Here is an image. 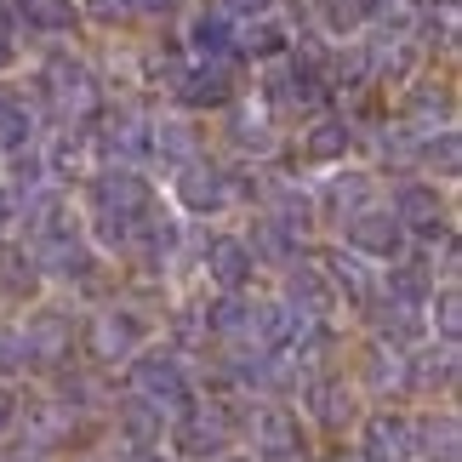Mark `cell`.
<instances>
[{
    "mask_svg": "<svg viewBox=\"0 0 462 462\" xmlns=\"http://www.w3.org/2000/svg\"><path fill=\"white\" fill-rule=\"evenodd\" d=\"M422 291H429V280H422L417 269H394V274H388V297H394V303L411 309V303H422Z\"/></svg>",
    "mask_w": 462,
    "mask_h": 462,
    "instance_id": "obj_33",
    "label": "cell"
},
{
    "mask_svg": "<svg viewBox=\"0 0 462 462\" xmlns=\"http://www.w3.org/2000/svg\"><path fill=\"white\" fill-rule=\"evenodd\" d=\"M132 462H166V457H160V451H137Z\"/></svg>",
    "mask_w": 462,
    "mask_h": 462,
    "instance_id": "obj_40",
    "label": "cell"
},
{
    "mask_svg": "<svg viewBox=\"0 0 462 462\" xmlns=\"http://www.w3.org/2000/svg\"><path fill=\"white\" fill-rule=\"evenodd\" d=\"M394 217H400V228L434 235V228H439V194H434L429 183H405V189L394 194Z\"/></svg>",
    "mask_w": 462,
    "mask_h": 462,
    "instance_id": "obj_15",
    "label": "cell"
},
{
    "mask_svg": "<svg viewBox=\"0 0 462 462\" xmlns=\"http://www.w3.org/2000/svg\"><path fill=\"white\" fill-rule=\"evenodd\" d=\"M177 200L189 211H223L228 206V177L217 166H206V160H189L183 177H177Z\"/></svg>",
    "mask_w": 462,
    "mask_h": 462,
    "instance_id": "obj_9",
    "label": "cell"
},
{
    "mask_svg": "<svg viewBox=\"0 0 462 462\" xmlns=\"http://www.w3.org/2000/svg\"><path fill=\"white\" fill-rule=\"evenodd\" d=\"M365 194H371V183L360 171H343L337 183L326 189V200H331V211H343V217H354V211H365Z\"/></svg>",
    "mask_w": 462,
    "mask_h": 462,
    "instance_id": "obj_27",
    "label": "cell"
},
{
    "mask_svg": "<svg viewBox=\"0 0 462 462\" xmlns=\"http://www.w3.org/2000/svg\"><path fill=\"white\" fill-rule=\"evenodd\" d=\"M132 388H137V400H149V405H183L189 400L183 365H177L171 354H149V360H137L132 365Z\"/></svg>",
    "mask_w": 462,
    "mask_h": 462,
    "instance_id": "obj_4",
    "label": "cell"
},
{
    "mask_svg": "<svg viewBox=\"0 0 462 462\" xmlns=\"http://www.w3.org/2000/svg\"><path fill=\"white\" fill-rule=\"evenodd\" d=\"M223 411L211 405V411H189L183 417V429H177V446H183L189 457H217L223 451Z\"/></svg>",
    "mask_w": 462,
    "mask_h": 462,
    "instance_id": "obj_17",
    "label": "cell"
},
{
    "mask_svg": "<svg viewBox=\"0 0 462 462\" xmlns=\"http://www.w3.org/2000/svg\"><path fill=\"white\" fill-rule=\"evenodd\" d=\"M326 280H331V286L337 291H354V303H365V297H371V274L360 269V263H354V257H331V269H326Z\"/></svg>",
    "mask_w": 462,
    "mask_h": 462,
    "instance_id": "obj_29",
    "label": "cell"
},
{
    "mask_svg": "<svg viewBox=\"0 0 462 462\" xmlns=\"http://www.w3.org/2000/svg\"><path fill=\"white\" fill-rule=\"evenodd\" d=\"M429 0H365V23H377L383 34H411L422 23Z\"/></svg>",
    "mask_w": 462,
    "mask_h": 462,
    "instance_id": "obj_19",
    "label": "cell"
},
{
    "mask_svg": "<svg viewBox=\"0 0 462 462\" xmlns=\"http://www.w3.org/2000/svg\"><path fill=\"white\" fill-rule=\"evenodd\" d=\"M417 451V434L405 417H371L365 422V457L371 462H405Z\"/></svg>",
    "mask_w": 462,
    "mask_h": 462,
    "instance_id": "obj_12",
    "label": "cell"
},
{
    "mask_svg": "<svg viewBox=\"0 0 462 462\" xmlns=\"http://www.w3.org/2000/svg\"><path fill=\"white\" fill-rule=\"evenodd\" d=\"M86 343H92L97 360H132L137 343H143V319L126 314V309H109V314H97L92 319V331H86Z\"/></svg>",
    "mask_w": 462,
    "mask_h": 462,
    "instance_id": "obj_6",
    "label": "cell"
},
{
    "mask_svg": "<svg viewBox=\"0 0 462 462\" xmlns=\"http://www.w3.org/2000/svg\"><path fill=\"white\" fill-rule=\"evenodd\" d=\"M103 143H109V154H120V160H137V154L149 149V126H143V120H132V115H115Z\"/></svg>",
    "mask_w": 462,
    "mask_h": 462,
    "instance_id": "obj_23",
    "label": "cell"
},
{
    "mask_svg": "<svg viewBox=\"0 0 462 462\" xmlns=\"http://www.w3.org/2000/svg\"><path fill=\"white\" fill-rule=\"evenodd\" d=\"M17 337H23V354H29V360H41V365H58L63 354H69V314H51V309H41V314H34V319H29V326L17 331Z\"/></svg>",
    "mask_w": 462,
    "mask_h": 462,
    "instance_id": "obj_11",
    "label": "cell"
},
{
    "mask_svg": "<svg viewBox=\"0 0 462 462\" xmlns=\"http://www.w3.org/2000/svg\"><path fill=\"white\" fill-rule=\"evenodd\" d=\"M132 6H137V12H171L177 0H132Z\"/></svg>",
    "mask_w": 462,
    "mask_h": 462,
    "instance_id": "obj_38",
    "label": "cell"
},
{
    "mask_svg": "<svg viewBox=\"0 0 462 462\" xmlns=\"http://www.w3.org/2000/svg\"><path fill=\"white\" fill-rule=\"evenodd\" d=\"M348 154V120L343 115H319L314 126L303 132V160H314V166H331V160Z\"/></svg>",
    "mask_w": 462,
    "mask_h": 462,
    "instance_id": "obj_16",
    "label": "cell"
},
{
    "mask_svg": "<svg viewBox=\"0 0 462 462\" xmlns=\"http://www.w3.org/2000/svg\"><path fill=\"white\" fill-rule=\"evenodd\" d=\"M12 217V206H6V189H0V223H6Z\"/></svg>",
    "mask_w": 462,
    "mask_h": 462,
    "instance_id": "obj_41",
    "label": "cell"
},
{
    "mask_svg": "<svg viewBox=\"0 0 462 462\" xmlns=\"http://www.w3.org/2000/svg\"><path fill=\"white\" fill-rule=\"evenodd\" d=\"M189 51L194 58H228V51H235V23H228V12H194L189 17Z\"/></svg>",
    "mask_w": 462,
    "mask_h": 462,
    "instance_id": "obj_14",
    "label": "cell"
},
{
    "mask_svg": "<svg viewBox=\"0 0 462 462\" xmlns=\"http://www.w3.org/2000/svg\"><path fill=\"white\" fill-rule=\"evenodd\" d=\"M132 0H80V17H92V23L103 29H120V23H132Z\"/></svg>",
    "mask_w": 462,
    "mask_h": 462,
    "instance_id": "obj_30",
    "label": "cell"
},
{
    "mask_svg": "<svg viewBox=\"0 0 462 462\" xmlns=\"http://www.w3.org/2000/svg\"><path fill=\"white\" fill-rule=\"evenodd\" d=\"M280 97L291 103V109H319V103H326V80H319V69L314 63H286L280 69Z\"/></svg>",
    "mask_w": 462,
    "mask_h": 462,
    "instance_id": "obj_18",
    "label": "cell"
},
{
    "mask_svg": "<svg viewBox=\"0 0 462 462\" xmlns=\"http://www.w3.org/2000/svg\"><path fill=\"white\" fill-rule=\"evenodd\" d=\"M309 400H314V417L326 422V429H343V422L354 417V400H348V388H343V383H319Z\"/></svg>",
    "mask_w": 462,
    "mask_h": 462,
    "instance_id": "obj_25",
    "label": "cell"
},
{
    "mask_svg": "<svg viewBox=\"0 0 462 462\" xmlns=\"http://www.w3.org/2000/svg\"><path fill=\"white\" fill-rule=\"evenodd\" d=\"M23 360H29V354H23V337L0 326V371H17V365H23Z\"/></svg>",
    "mask_w": 462,
    "mask_h": 462,
    "instance_id": "obj_35",
    "label": "cell"
},
{
    "mask_svg": "<svg viewBox=\"0 0 462 462\" xmlns=\"http://www.w3.org/2000/svg\"><path fill=\"white\" fill-rule=\"evenodd\" d=\"M34 137V120H29V109L17 97H6L0 92V154H17Z\"/></svg>",
    "mask_w": 462,
    "mask_h": 462,
    "instance_id": "obj_22",
    "label": "cell"
},
{
    "mask_svg": "<svg viewBox=\"0 0 462 462\" xmlns=\"http://www.w3.org/2000/svg\"><path fill=\"white\" fill-rule=\"evenodd\" d=\"M235 137H240V143H257V149H269V120H263V109H240V120H235Z\"/></svg>",
    "mask_w": 462,
    "mask_h": 462,
    "instance_id": "obj_34",
    "label": "cell"
},
{
    "mask_svg": "<svg viewBox=\"0 0 462 462\" xmlns=\"http://www.w3.org/2000/svg\"><path fill=\"white\" fill-rule=\"evenodd\" d=\"M206 269H211V280H217L223 291H240L245 280H252V269H257V252H252L245 240L223 235V240H211V245H206Z\"/></svg>",
    "mask_w": 462,
    "mask_h": 462,
    "instance_id": "obj_10",
    "label": "cell"
},
{
    "mask_svg": "<svg viewBox=\"0 0 462 462\" xmlns=\"http://www.w3.org/2000/svg\"><path fill=\"white\" fill-rule=\"evenodd\" d=\"M149 149L166 154L171 166H189L194 160V132L183 126V120H160V126H149Z\"/></svg>",
    "mask_w": 462,
    "mask_h": 462,
    "instance_id": "obj_20",
    "label": "cell"
},
{
    "mask_svg": "<svg viewBox=\"0 0 462 462\" xmlns=\"http://www.w3.org/2000/svg\"><path fill=\"white\" fill-rule=\"evenodd\" d=\"M252 29H240L235 41H240V51H252V58H280L286 51V29L274 23V17H245Z\"/></svg>",
    "mask_w": 462,
    "mask_h": 462,
    "instance_id": "obj_21",
    "label": "cell"
},
{
    "mask_svg": "<svg viewBox=\"0 0 462 462\" xmlns=\"http://www.w3.org/2000/svg\"><path fill=\"white\" fill-rule=\"evenodd\" d=\"M348 245L371 263H394L405 252V228L394 211H354L348 217Z\"/></svg>",
    "mask_w": 462,
    "mask_h": 462,
    "instance_id": "obj_3",
    "label": "cell"
},
{
    "mask_svg": "<svg viewBox=\"0 0 462 462\" xmlns=\"http://www.w3.org/2000/svg\"><path fill=\"white\" fill-rule=\"evenodd\" d=\"M29 429H34L41 446H51V439L69 434V411H58V405H34V411H29Z\"/></svg>",
    "mask_w": 462,
    "mask_h": 462,
    "instance_id": "obj_31",
    "label": "cell"
},
{
    "mask_svg": "<svg viewBox=\"0 0 462 462\" xmlns=\"http://www.w3.org/2000/svg\"><path fill=\"white\" fill-rule=\"evenodd\" d=\"M0 286H6V291H29L34 286V263L23 252H0Z\"/></svg>",
    "mask_w": 462,
    "mask_h": 462,
    "instance_id": "obj_32",
    "label": "cell"
},
{
    "mask_svg": "<svg viewBox=\"0 0 462 462\" xmlns=\"http://www.w3.org/2000/svg\"><path fill=\"white\" fill-rule=\"evenodd\" d=\"M12 58V41H6V29H0V63H6Z\"/></svg>",
    "mask_w": 462,
    "mask_h": 462,
    "instance_id": "obj_39",
    "label": "cell"
},
{
    "mask_svg": "<svg viewBox=\"0 0 462 462\" xmlns=\"http://www.w3.org/2000/svg\"><path fill=\"white\" fill-rule=\"evenodd\" d=\"M86 154H92V137H86V132H63L58 143H51V171L80 177L86 171Z\"/></svg>",
    "mask_w": 462,
    "mask_h": 462,
    "instance_id": "obj_26",
    "label": "cell"
},
{
    "mask_svg": "<svg viewBox=\"0 0 462 462\" xmlns=\"http://www.w3.org/2000/svg\"><path fill=\"white\" fill-rule=\"evenodd\" d=\"M291 303H297V314H326L331 309V280L314 274V269L291 274Z\"/></svg>",
    "mask_w": 462,
    "mask_h": 462,
    "instance_id": "obj_24",
    "label": "cell"
},
{
    "mask_svg": "<svg viewBox=\"0 0 462 462\" xmlns=\"http://www.w3.org/2000/svg\"><path fill=\"white\" fill-rule=\"evenodd\" d=\"M154 206V194L149 183L137 171H103L97 183H92V217H97V235L103 240H126L132 235V223L143 217V211Z\"/></svg>",
    "mask_w": 462,
    "mask_h": 462,
    "instance_id": "obj_1",
    "label": "cell"
},
{
    "mask_svg": "<svg viewBox=\"0 0 462 462\" xmlns=\"http://www.w3.org/2000/svg\"><path fill=\"white\" fill-rule=\"evenodd\" d=\"M41 269H46V274H69V280H80V274H92V252H86V240L75 235V228L51 223V228H46V240H41Z\"/></svg>",
    "mask_w": 462,
    "mask_h": 462,
    "instance_id": "obj_8",
    "label": "cell"
},
{
    "mask_svg": "<svg viewBox=\"0 0 462 462\" xmlns=\"http://www.w3.org/2000/svg\"><path fill=\"white\" fill-rule=\"evenodd\" d=\"M223 462H252V457H223Z\"/></svg>",
    "mask_w": 462,
    "mask_h": 462,
    "instance_id": "obj_42",
    "label": "cell"
},
{
    "mask_svg": "<svg viewBox=\"0 0 462 462\" xmlns=\"http://www.w3.org/2000/svg\"><path fill=\"white\" fill-rule=\"evenodd\" d=\"M252 446L269 462H291L303 451V429H297V417L286 405H263V411H252Z\"/></svg>",
    "mask_w": 462,
    "mask_h": 462,
    "instance_id": "obj_5",
    "label": "cell"
},
{
    "mask_svg": "<svg viewBox=\"0 0 462 462\" xmlns=\"http://www.w3.org/2000/svg\"><path fill=\"white\" fill-rule=\"evenodd\" d=\"M12 422H17V400L6 394V388H0V434H6V429H12Z\"/></svg>",
    "mask_w": 462,
    "mask_h": 462,
    "instance_id": "obj_37",
    "label": "cell"
},
{
    "mask_svg": "<svg viewBox=\"0 0 462 462\" xmlns=\"http://www.w3.org/2000/svg\"><path fill=\"white\" fill-rule=\"evenodd\" d=\"M439 337H446V348L457 343V291H439Z\"/></svg>",
    "mask_w": 462,
    "mask_h": 462,
    "instance_id": "obj_36",
    "label": "cell"
},
{
    "mask_svg": "<svg viewBox=\"0 0 462 462\" xmlns=\"http://www.w3.org/2000/svg\"><path fill=\"white\" fill-rule=\"evenodd\" d=\"M12 17L41 34H69L80 29V0H12Z\"/></svg>",
    "mask_w": 462,
    "mask_h": 462,
    "instance_id": "obj_13",
    "label": "cell"
},
{
    "mask_svg": "<svg viewBox=\"0 0 462 462\" xmlns=\"http://www.w3.org/2000/svg\"><path fill=\"white\" fill-rule=\"evenodd\" d=\"M41 86H46V103L58 109L63 120H92L97 109H103V86H97V75L86 69L80 58H69V51H58V58H46V69H41Z\"/></svg>",
    "mask_w": 462,
    "mask_h": 462,
    "instance_id": "obj_2",
    "label": "cell"
},
{
    "mask_svg": "<svg viewBox=\"0 0 462 462\" xmlns=\"http://www.w3.org/2000/svg\"><path fill=\"white\" fill-rule=\"evenodd\" d=\"M177 97L189 103V109H217V103L235 97V86H228V69L223 58H194L183 75H177Z\"/></svg>",
    "mask_w": 462,
    "mask_h": 462,
    "instance_id": "obj_7",
    "label": "cell"
},
{
    "mask_svg": "<svg viewBox=\"0 0 462 462\" xmlns=\"http://www.w3.org/2000/svg\"><path fill=\"white\" fill-rule=\"evenodd\" d=\"M319 17H326L331 34H354L365 23V0H319Z\"/></svg>",
    "mask_w": 462,
    "mask_h": 462,
    "instance_id": "obj_28",
    "label": "cell"
}]
</instances>
